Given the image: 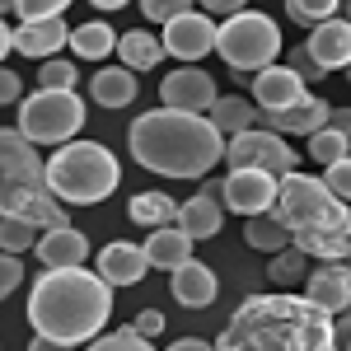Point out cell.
Instances as JSON below:
<instances>
[{
	"label": "cell",
	"mask_w": 351,
	"mask_h": 351,
	"mask_svg": "<svg viewBox=\"0 0 351 351\" xmlns=\"http://www.w3.org/2000/svg\"><path fill=\"white\" fill-rule=\"evenodd\" d=\"M0 99H5V104H24V84H19L14 71H5V75H0Z\"/></svg>",
	"instance_id": "b9f144b4"
},
{
	"label": "cell",
	"mask_w": 351,
	"mask_h": 351,
	"mask_svg": "<svg viewBox=\"0 0 351 351\" xmlns=\"http://www.w3.org/2000/svg\"><path fill=\"white\" fill-rule=\"evenodd\" d=\"M112 314V281L84 267H43L28 286V324L66 347L94 342Z\"/></svg>",
	"instance_id": "3957f363"
},
{
	"label": "cell",
	"mask_w": 351,
	"mask_h": 351,
	"mask_svg": "<svg viewBox=\"0 0 351 351\" xmlns=\"http://www.w3.org/2000/svg\"><path fill=\"white\" fill-rule=\"evenodd\" d=\"M267 117V127L271 132H281V136H309L314 132H324L328 122H332V104L328 99H314V94H304L300 104H291V108H281V112H263Z\"/></svg>",
	"instance_id": "9a60e30c"
},
{
	"label": "cell",
	"mask_w": 351,
	"mask_h": 351,
	"mask_svg": "<svg viewBox=\"0 0 351 351\" xmlns=\"http://www.w3.org/2000/svg\"><path fill=\"white\" fill-rule=\"evenodd\" d=\"M0 206H5L10 216H24V220H33V225H43V230L71 225V220H66V202H61L52 188H19V183H5Z\"/></svg>",
	"instance_id": "7c38bea8"
},
{
	"label": "cell",
	"mask_w": 351,
	"mask_h": 351,
	"mask_svg": "<svg viewBox=\"0 0 351 351\" xmlns=\"http://www.w3.org/2000/svg\"><path fill=\"white\" fill-rule=\"evenodd\" d=\"M304 258H309V253H304L300 243L281 248V253H271V276H276L281 286H286V281H300V276H304Z\"/></svg>",
	"instance_id": "836d02e7"
},
{
	"label": "cell",
	"mask_w": 351,
	"mask_h": 351,
	"mask_svg": "<svg viewBox=\"0 0 351 351\" xmlns=\"http://www.w3.org/2000/svg\"><path fill=\"white\" fill-rule=\"evenodd\" d=\"M304 47L319 56L324 71H351V19H328V24H319L309 33Z\"/></svg>",
	"instance_id": "d6986e66"
},
{
	"label": "cell",
	"mask_w": 351,
	"mask_h": 351,
	"mask_svg": "<svg viewBox=\"0 0 351 351\" xmlns=\"http://www.w3.org/2000/svg\"><path fill=\"white\" fill-rule=\"evenodd\" d=\"M216 271L206 267V263H183V267L173 271V300L183 304V309H206V304H216Z\"/></svg>",
	"instance_id": "7402d4cb"
},
{
	"label": "cell",
	"mask_w": 351,
	"mask_h": 351,
	"mask_svg": "<svg viewBox=\"0 0 351 351\" xmlns=\"http://www.w3.org/2000/svg\"><path fill=\"white\" fill-rule=\"evenodd\" d=\"M347 19H351V0H347Z\"/></svg>",
	"instance_id": "681fc988"
},
{
	"label": "cell",
	"mask_w": 351,
	"mask_h": 351,
	"mask_svg": "<svg viewBox=\"0 0 351 351\" xmlns=\"http://www.w3.org/2000/svg\"><path fill=\"white\" fill-rule=\"evenodd\" d=\"M136 328H141L145 337H160L164 332V314L160 309H141V314H136Z\"/></svg>",
	"instance_id": "60d3db41"
},
{
	"label": "cell",
	"mask_w": 351,
	"mask_h": 351,
	"mask_svg": "<svg viewBox=\"0 0 351 351\" xmlns=\"http://www.w3.org/2000/svg\"><path fill=\"white\" fill-rule=\"evenodd\" d=\"M328 127H337V132L351 136V108H332V122H328Z\"/></svg>",
	"instance_id": "bcb514c9"
},
{
	"label": "cell",
	"mask_w": 351,
	"mask_h": 351,
	"mask_svg": "<svg viewBox=\"0 0 351 351\" xmlns=\"http://www.w3.org/2000/svg\"><path fill=\"white\" fill-rule=\"evenodd\" d=\"M220 351H347L337 314L309 295H248L220 332Z\"/></svg>",
	"instance_id": "6da1fadb"
},
{
	"label": "cell",
	"mask_w": 351,
	"mask_h": 351,
	"mask_svg": "<svg viewBox=\"0 0 351 351\" xmlns=\"http://www.w3.org/2000/svg\"><path fill=\"white\" fill-rule=\"evenodd\" d=\"M38 84H43V89H75V84H80V71H75L71 61H52V56H47L43 71H38Z\"/></svg>",
	"instance_id": "e575fe53"
},
{
	"label": "cell",
	"mask_w": 351,
	"mask_h": 351,
	"mask_svg": "<svg viewBox=\"0 0 351 351\" xmlns=\"http://www.w3.org/2000/svg\"><path fill=\"white\" fill-rule=\"evenodd\" d=\"M225 132L206 112L183 108H150L127 132V150L141 169L160 178H206L225 160Z\"/></svg>",
	"instance_id": "7a4b0ae2"
},
{
	"label": "cell",
	"mask_w": 351,
	"mask_h": 351,
	"mask_svg": "<svg viewBox=\"0 0 351 351\" xmlns=\"http://www.w3.org/2000/svg\"><path fill=\"white\" fill-rule=\"evenodd\" d=\"M19 281H24V263H19V253H5V263H0V291L10 295Z\"/></svg>",
	"instance_id": "ab89813d"
},
{
	"label": "cell",
	"mask_w": 351,
	"mask_h": 351,
	"mask_svg": "<svg viewBox=\"0 0 351 351\" xmlns=\"http://www.w3.org/2000/svg\"><path fill=\"white\" fill-rule=\"evenodd\" d=\"M304 295L314 304H324L328 314H347L351 309V267L347 263H319L309 271V286Z\"/></svg>",
	"instance_id": "2e32d148"
},
{
	"label": "cell",
	"mask_w": 351,
	"mask_h": 351,
	"mask_svg": "<svg viewBox=\"0 0 351 351\" xmlns=\"http://www.w3.org/2000/svg\"><path fill=\"white\" fill-rule=\"evenodd\" d=\"M89 94H94V104L99 108H127L136 99V71L132 66H104L94 80H89Z\"/></svg>",
	"instance_id": "cb8c5ba5"
},
{
	"label": "cell",
	"mask_w": 351,
	"mask_h": 351,
	"mask_svg": "<svg viewBox=\"0 0 351 351\" xmlns=\"http://www.w3.org/2000/svg\"><path fill=\"white\" fill-rule=\"evenodd\" d=\"M122 183V164L99 141H66L47 160V188L66 206H99Z\"/></svg>",
	"instance_id": "5b68a950"
},
{
	"label": "cell",
	"mask_w": 351,
	"mask_h": 351,
	"mask_svg": "<svg viewBox=\"0 0 351 351\" xmlns=\"http://www.w3.org/2000/svg\"><path fill=\"white\" fill-rule=\"evenodd\" d=\"M216 52L230 71H239V75L253 80L258 71L276 66V56H281V28L271 24L267 14H258V10H239V14H230L220 24Z\"/></svg>",
	"instance_id": "8992f818"
},
{
	"label": "cell",
	"mask_w": 351,
	"mask_h": 351,
	"mask_svg": "<svg viewBox=\"0 0 351 351\" xmlns=\"http://www.w3.org/2000/svg\"><path fill=\"white\" fill-rule=\"evenodd\" d=\"M28 351H75V347H66V342H52V337H33V342H28Z\"/></svg>",
	"instance_id": "f6af8a7d"
},
{
	"label": "cell",
	"mask_w": 351,
	"mask_h": 351,
	"mask_svg": "<svg viewBox=\"0 0 351 351\" xmlns=\"http://www.w3.org/2000/svg\"><path fill=\"white\" fill-rule=\"evenodd\" d=\"M216 38L220 28L211 24V14H178L173 24H164V47H169V56H178V61H188V66H197L206 52H216Z\"/></svg>",
	"instance_id": "30bf717a"
},
{
	"label": "cell",
	"mask_w": 351,
	"mask_h": 351,
	"mask_svg": "<svg viewBox=\"0 0 351 351\" xmlns=\"http://www.w3.org/2000/svg\"><path fill=\"white\" fill-rule=\"evenodd\" d=\"M202 10H206V14H220V19H230V14L248 10V0H202Z\"/></svg>",
	"instance_id": "7bdbcfd3"
},
{
	"label": "cell",
	"mask_w": 351,
	"mask_h": 351,
	"mask_svg": "<svg viewBox=\"0 0 351 351\" xmlns=\"http://www.w3.org/2000/svg\"><path fill=\"white\" fill-rule=\"evenodd\" d=\"M117 38L122 33H112L104 19H94V24L71 28V52L80 56V61H104L108 52H117Z\"/></svg>",
	"instance_id": "83f0119b"
},
{
	"label": "cell",
	"mask_w": 351,
	"mask_h": 351,
	"mask_svg": "<svg viewBox=\"0 0 351 351\" xmlns=\"http://www.w3.org/2000/svg\"><path fill=\"white\" fill-rule=\"evenodd\" d=\"M324 178H328V188L337 192V197H347V202H351V155H347V160H337V164H328Z\"/></svg>",
	"instance_id": "f35d334b"
},
{
	"label": "cell",
	"mask_w": 351,
	"mask_h": 351,
	"mask_svg": "<svg viewBox=\"0 0 351 351\" xmlns=\"http://www.w3.org/2000/svg\"><path fill=\"white\" fill-rule=\"evenodd\" d=\"M61 43H71V28H66L61 14L56 19H24V24L14 28V52L33 56V61H47Z\"/></svg>",
	"instance_id": "ac0fdd59"
},
{
	"label": "cell",
	"mask_w": 351,
	"mask_h": 351,
	"mask_svg": "<svg viewBox=\"0 0 351 351\" xmlns=\"http://www.w3.org/2000/svg\"><path fill=\"white\" fill-rule=\"evenodd\" d=\"M43 145H33L19 127L0 136V164H5V183H19V188H47V164L38 155Z\"/></svg>",
	"instance_id": "4fadbf2b"
},
{
	"label": "cell",
	"mask_w": 351,
	"mask_h": 351,
	"mask_svg": "<svg viewBox=\"0 0 351 351\" xmlns=\"http://www.w3.org/2000/svg\"><path fill=\"white\" fill-rule=\"evenodd\" d=\"M33 253H38L43 267H80L84 258H89V239H84L80 230L61 225V230H43V239H38Z\"/></svg>",
	"instance_id": "ffe728a7"
},
{
	"label": "cell",
	"mask_w": 351,
	"mask_h": 351,
	"mask_svg": "<svg viewBox=\"0 0 351 351\" xmlns=\"http://www.w3.org/2000/svg\"><path fill=\"white\" fill-rule=\"evenodd\" d=\"M286 66H291V71H295V75H304V80H324V75H328L324 66H319V56L309 52V47H295V52H291V61H286Z\"/></svg>",
	"instance_id": "74e56055"
},
{
	"label": "cell",
	"mask_w": 351,
	"mask_h": 351,
	"mask_svg": "<svg viewBox=\"0 0 351 351\" xmlns=\"http://www.w3.org/2000/svg\"><path fill=\"white\" fill-rule=\"evenodd\" d=\"M337 10H342V0H286V14L295 24H309V28L337 19Z\"/></svg>",
	"instance_id": "d6a6232c"
},
{
	"label": "cell",
	"mask_w": 351,
	"mask_h": 351,
	"mask_svg": "<svg viewBox=\"0 0 351 351\" xmlns=\"http://www.w3.org/2000/svg\"><path fill=\"white\" fill-rule=\"evenodd\" d=\"M192 234L183 225H160V230H150V239H145V253H150V267L160 271H178L183 263H192Z\"/></svg>",
	"instance_id": "44dd1931"
},
{
	"label": "cell",
	"mask_w": 351,
	"mask_h": 351,
	"mask_svg": "<svg viewBox=\"0 0 351 351\" xmlns=\"http://www.w3.org/2000/svg\"><path fill=\"white\" fill-rule=\"evenodd\" d=\"M132 220L136 225H145V230H160V225H178V202L169 197V192H136L132 197Z\"/></svg>",
	"instance_id": "4316f807"
},
{
	"label": "cell",
	"mask_w": 351,
	"mask_h": 351,
	"mask_svg": "<svg viewBox=\"0 0 351 351\" xmlns=\"http://www.w3.org/2000/svg\"><path fill=\"white\" fill-rule=\"evenodd\" d=\"M89 5H99V10H122L127 0H89Z\"/></svg>",
	"instance_id": "c3c4849f"
},
{
	"label": "cell",
	"mask_w": 351,
	"mask_h": 351,
	"mask_svg": "<svg viewBox=\"0 0 351 351\" xmlns=\"http://www.w3.org/2000/svg\"><path fill=\"white\" fill-rule=\"evenodd\" d=\"M304 99V75H295L291 66H267L253 75V104L263 112H281Z\"/></svg>",
	"instance_id": "5bb4252c"
},
{
	"label": "cell",
	"mask_w": 351,
	"mask_h": 351,
	"mask_svg": "<svg viewBox=\"0 0 351 351\" xmlns=\"http://www.w3.org/2000/svg\"><path fill=\"white\" fill-rule=\"evenodd\" d=\"M225 160H230V169H267L276 178L295 173V150L286 145V136L271 132V127H253V132L230 136Z\"/></svg>",
	"instance_id": "ba28073f"
},
{
	"label": "cell",
	"mask_w": 351,
	"mask_h": 351,
	"mask_svg": "<svg viewBox=\"0 0 351 351\" xmlns=\"http://www.w3.org/2000/svg\"><path fill=\"white\" fill-rule=\"evenodd\" d=\"M276 216L291 225L295 243L309 258H319V263H347L351 258V206L347 197L328 188V178L286 173L281 197H276Z\"/></svg>",
	"instance_id": "277c9868"
},
{
	"label": "cell",
	"mask_w": 351,
	"mask_h": 351,
	"mask_svg": "<svg viewBox=\"0 0 351 351\" xmlns=\"http://www.w3.org/2000/svg\"><path fill=\"white\" fill-rule=\"evenodd\" d=\"M84 127V104L75 89H33L19 104V132L33 145H66Z\"/></svg>",
	"instance_id": "52a82bcc"
},
{
	"label": "cell",
	"mask_w": 351,
	"mask_h": 351,
	"mask_svg": "<svg viewBox=\"0 0 351 351\" xmlns=\"http://www.w3.org/2000/svg\"><path fill=\"white\" fill-rule=\"evenodd\" d=\"M243 239H248V248H258V253H281V248L295 243V234H291V225L276 216V211H267V216H248Z\"/></svg>",
	"instance_id": "484cf974"
},
{
	"label": "cell",
	"mask_w": 351,
	"mask_h": 351,
	"mask_svg": "<svg viewBox=\"0 0 351 351\" xmlns=\"http://www.w3.org/2000/svg\"><path fill=\"white\" fill-rule=\"evenodd\" d=\"M347 267H351V258H347Z\"/></svg>",
	"instance_id": "f907efd6"
},
{
	"label": "cell",
	"mask_w": 351,
	"mask_h": 351,
	"mask_svg": "<svg viewBox=\"0 0 351 351\" xmlns=\"http://www.w3.org/2000/svg\"><path fill=\"white\" fill-rule=\"evenodd\" d=\"M38 225L24 216H10L5 211V220H0V243H5V253H28V248H38Z\"/></svg>",
	"instance_id": "4dcf8cb0"
},
{
	"label": "cell",
	"mask_w": 351,
	"mask_h": 351,
	"mask_svg": "<svg viewBox=\"0 0 351 351\" xmlns=\"http://www.w3.org/2000/svg\"><path fill=\"white\" fill-rule=\"evenodd\" d=\"M164 56H169L164 38L145 33V28H132V33H122V38H117V61H122V66H132L136 75H141V71H155Z\"/></svg>",
	"instance_id": "d4e9b609"
},
{
	"label": "cell",
	"mask_w": 351,
	"mask_h": 351,
	"mask_svg": "<svg viewBox=\"0 0 351 351\" xmlns=\"http://www.w3.org/2000/svg\"><path fill=\"white\" fill-rule=\"evenodd\" d=\"M337 337L351 342V309H347V314H337Z\"/></svg>",
	"instance_id": "7dc6e473"
},
{
	"label": "cell",
	"mask_w": 351,
	"mask_h": 351,
	"mask_svg": "<svg viewBox=\"0 0 351 351\" xmlns=\"http://www.w3.org/2000/svg\"><path fill=\"white\" fill-rule=\"evenodd\" d=\"M178 225L188 230L192 239H211V234H220V225H225V202H220L216 192L202 188L197 197H188V202H183Z\"/></svg>",
	"instance_id": "603a6c76"
},
{
	"label": "cell",
	"mask_w": 351,
	"mask_h": 351,
	"mask_svg": "<svg viewBox=\"0 0 351 351\" xmlns=\"http://www.w3.org/2000/svg\"><path fill=\"white\" fill-rule=\"evenodd\" d=\"M99 271L108 276L112 286H136V281H145V271H150V253H145V243L117 239L99 253Z\"/></svg>",
	"instance_id": "e0dca14e"
},
{
	"label": "cell",
	"mask_w": 351,
	"mask_h": 351,
	"mask_svg": "<svg viewBox=\"0 0 351 351\" xmlns=\"http://www.w3.org/2000/svg\"><path fill=\"white\" fill-rule=\"evenodd\" d=\"M169 351H220V347H211V342H202V337H183V342H173Z\"/></svg>",
	"instance_id": "ee69618b"
},
{
	"label": "cell",
	"mask_w": 351,
	"mask_h": 351,
	"mask_svg": "<svg viewBox=\"0 0 351 351\" xmlns=\"http://www.w3.org/2000/svg\"><path fill=\"white\" fill-rule=\"evenodd\" d=\"M347 351H351V342H347Z\"/></svg>",
	"instance_id": "816d5d0a"
},
{
	"label": "cell",
	"mask_w": 351,
	"mask_h": 351,
	"mask_svg": "<svg viewBox=\"0 0 351 351\" xmlns=\"http://www.w3.org/2000/svg\"><path fill=\"white\" fill-rule=\"evenodd\" d=\"M160 99L164 108H183V112H211L216 108V80L206 75V71H197V66H178L173 75H164L160 84Z\"/></svg>",
	"instance_id": "8fae6325"
},
{
	"label": "cell",
	"mask_w": 351,
	"mask_h": 351,
	"mask_svg": "<svg viewBox=\"0 0 351 351\" xmlns=\"http://www.w3.org/2000/svg\"><path fill=\"white\" fill-rule=\"evenodd\" d=\"M276 197H281V178L267 169H230L220 178V202L243 220L276 211Z\"/></svg>",
	"instance_id": "9c48e42d"
},
{
	"label": "cell",
	"mask_w": 351,
	"mask_h": 351,
	"mask_svg": "<svg viewBox=\"0 0 351 351\" xmlns=\"http://www.w3.org/2000/svg\"><path fill=\"white\" fill-rule=\"evenodd\" d=\"M206 117H211L220 132H225V141H230V136H239V132H253L263 112L253 108L248 99H234V94H230V99H216V108L206 112Z\"/></svg>",
	"instance_id": "f1b7e54d"
},
{
	"label": "cell",
	"mask_w": 351,
	"mask_h": 351,
	"mask_svg": "<svg viewBox=\"0 0 351 351\" xmlns=\"http://www.w3.org/2000/svg\"><path fill=\"white\" fill-rule=\"evenodd\" d=\"M84 351H155V342L136 324H127V328H117V332H99Z\"/></svg>",
	"instance_id": "1f68e13d"
},
{
	"label": "cell",
	"mask_w": 351,
	"mask_h": 351,
	"mask_svg": "<svg viewBox=\"0 0 351 351\" xmlns=\"http://www.w3.org/2000/svg\"><path fill=\"white\" fill-rule=\"evenodd\" d=\"M66 5L71 0H14V14H24V19H56Z\"/></svg>",
	"instance_id": "8d00e7d4"
},
{
	"label": "cell",
	"mask_w": 351,
	"mask_h": 351,
	"mask_svg": "<svg viewBox=\"0 0 351 351\" xmlns=\"http://www.w3.org/2000/svg\"><path fill=\"white\" fill-rule=\"evenodd\" d=\"M347 155H351V136L347 132L324 127V132L309 136V160H319L324 169H328V164H337V160H347Z\"/></svg>",
	"instance_id": "f546056e"
},
{
	"label": "cell",
	"mask_w": 351,
	"mask_h": 351,
	"mask_svg": "<svg viewBox=\"0 0 351 351\" xmlns=\"http://www.w3.org/2000/svg\"><path fill=\"white\" fill-rule=\"evenodd\" d=\"M150 24H173L178 14H192V0H141Z\"/></svg>",
	"instance_id": "d590c367"
}]
</instances>
